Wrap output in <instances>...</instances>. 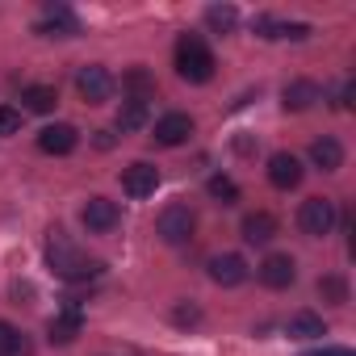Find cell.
I'll use <instances>...</instances> for the list:
<instances>
[{
	"label": "cell",
	"instance_id": "obj_1",
	"mask_svg": "<svg viewBox=\"0 0 356 356\" xmlns=\"http://www.w3.org/2000/svg\"><path fill=\"white\" fill-rule=\"evenodd\" d=\"M47 264H51V273L55 277H63V281H92V277H101V260H92L88 252H80L59 227L47 235Z\"/></svg>",
	"mask_w": 356,
	"mask_h": 356
},
{
	"label": "cell",
	"instance_id": "obj_2",
	"mask_svg": "<svg viewBox=\"0 0 356 356\" xmlns=\"http://www.w3.org/2000/svg\"><path fill=\"white\" fill-rule=\"evenodd\" d=\"M214 51L197 38V34H181V42H176V72H181V80L189 84H206L214 80Z\"/></svg>",
	"mask_w": 356,
	"mask_h": 356
},
{
	"label": "cell",
	"instance_id": "obj_3",
	"mask_svg": "<svg viewBox=\"0 0 356 356\" xmlns=\"http://www.w3.org/2000/svg\"><path fill=\"white\" fill-rule=\"evenodd\" d=\"M193 231H197V214L189 210V206H181V202H172L159 218H155V235L163 239V243H189L193 239Z\"/></svg>",
	"mask_w": 356,
	"mask_h": 356
},
{
	"label": "cell",
	"instance_id": "obj_4",
	"mask_svg": "<svg viewBox=\"0 0 356 356\" xmlns=\"http://www.w3.org/2000/svg\"><path fill=\"white\" fill-rule=\"evenodd\" d=\"M298 227H302V235H310V239L331 235V227H335V202H331V197H306L302 210H298Z\"/></svg>",
	"mask_w": 356,
	"mask_h": 356
},
{
	"label": "cell",
	"instance_id": "obj_5",
	"mask_svg": "<svg viewBox=\"0 0 356 356\" xmlns=\"http://www.w3.org/2000/svg\"><path fill=\"white\" fill-rule=\"evenodd\" d=\"M76 92H80L88 105H101V101L113 97V76H109L101 63H84V67L76 72Z\"/></svg>",
	"mask_w": 356,
	"mask_h": 356
},
{
	"label": "cell",
	"instance_id": "obj_6",
	"mask_svg": "<svg viewBox=\"0 0 356 356\" xmlns=\"http://www.w3.org/2000/svg\"><path fill=\"white\" fill-rule=\"evenodd\" d=\"M80 222H84L88 235H109V231L122 222V210H118V202H109V197H88L84 210H80Z\"/></svg>",
	"mask_w": 356,
	"mask_h": 356
},
{
	"label": "cell",
	"instance_id": "obj_7",
	"mask_svg": "<svg viewBox=\"0 0 356 356\" xmlns=\"http://www.w3.org/2000/svg\"><path fill=\"white\" fill-rule=\"evenodd\" d=\"M122 189H126V197H134V202L151 197V193L159 189V172H155V163H147V159L130 163V168L122 172Z\"/></svg>",
	"mask_w": 356,
	"mask_h": 356
},
{
	"label": "cell",
	"instance_id": "obj_8",
	"mask_svg": "<svg viewBox=\"0 0 356 356\" xmlns=\"http://www.w3.org/2000/svg\"><path fill=\"white\" fill-rule=\"evenodd\" d=\"M38 34L42 38H72V34H80V17L67 9V5H51L42 9V22H38Z\"/></svg>",
	"mask_w": 356,
	"mask_h": 356
},
{
	"label": "cell",
	"instance_id": "obj_9",
	"mask_svg": "<svg viewBox=\"0 0 356 356\" xmlns=\"http://www.w3.org/2000/svg\"><path fill=\"white\" fill-rule=\"evenodd\" d=\"M256 277H260L268 289H289V285L298 281V264H293V256H281V252H273V256H264V260H260Z\"/></svg>",
	"mask_w": 356,
	"mask_h": 356
},
{
	"label": "cell",
	"instance_id": "obj_10",
	"mask_svg": "<svg viewBox=\"0 0 356 356\" xmlns=\"http://www.w3.org/2000/svg\"><path fill=\"white\" fill-rule=\"evenodd\" d=\"M193 130H197V126H193L189 113H163V118L155 122V134H151V138H155L159 147H181V143L193 138Z\"/></svg>",
	"mask_w": 356,
	"mask_h": 356
},
{
	"label": "cell",
	"instance_id": "obj_11",
	"mask_svg": "<svg viewBox=\"0 0 356 356\" xmlns=\"http://www.w3.org/2000/svg\"><path fill=\"white\" fill-rule=\"evenodd\" d=\"M76 143H80V130L72 122H55V126L38 130V151H47V155H72Z\"/></svg>",
	"mask_w": 356,
	"mask_h": 356
},
{
	"label": "cell",
	"instance_id": "obj_12",
	"mask_svg": "<svg viewBox=\"0 0 356 356\" xmlns=\"http://www.w3.org/2000/svg\"><path fill=\"white\" fill-rule=\"evenodd\" d=\"M210 281H214V285H222V289L243 285V281H248V260H243V256H235V252L214 256V260H210Z\"/></svg>",
	"mask_w": 356,
	"mask_h": 356
},
{
	"label": "cell",
	"instance_id": "obj_13",
	"mask_svg": "<svg viewBox=\"0 0 356 356\" xmlns=\"http://www.w3.org/2000/svg\"><path fill=\"white\" fill-rule=\"evenodd\" d=\"M268 181H273V189H298L302 185V159L289 151H277L268 159Z\"/></svg>",
	"mask_w": 356,
	"mask_h": 356
},
{
	"label": "cell",
	"instance_id": "obj_14",
	"mask_svg": "<svg viewBox=\"0 0 356 356\" xmlns=\"http://www.w3.org/2000/svg\"><path fill=\"white\" fill-rule=\"evenodd\" d=\"M80 327H84V314H80V302H67L51 323H47V335H51V343H72L76 335H80Z\"/></svg>",
	"mask_w": 356,
	"mask_h": 356
},
{
	"label": "cell",
	"instance_id": "obj_15",
	"mask_svg": "<svg viewBox=\"0 0 356 356\" xmlns=\"http://www.w3.org/2000/svg\"><path fill=\"white\" fill-rule=\"evenodd\" d=\"M314 101H323V88H318L314 80H289L285 92H281V105H285L289 113H302V109H310Z\"/></svg>",
	"mask_w": 356,
	"mask_h": 356
},
{
	"label": "cell",
	"instance_id": "obj_16",
	"mask_svg": "<svg viewBox=\"0 0 356 356\" xmlns=\"http://www.w3.org/2000/svg\"><path fill=\"white\" fill-rule=\"evenodd\" d=\"M310 163H314V168H323V172L343 168V147H339V138H331V134L314 138V143H310Z\"/></svg>",
	"mask_w": 356,
	"mask_h": 356
},
{
	"label": "cell",
	"instance_id": "obj_17",
	"mask_svg": "<svg viewBox=\"0 0 356 356\" xmlns=\"http://www.w3.org/2000/svg\"><path fill=\"white\" fill-rule=\"evenodd\" d=\"M285 331H289V339H323V335H327V323H323L314 310H298V314L285 323Z\"/></svg>",
	"mask_w": 356,
	"mask_h": 356
},
{
	"label": "cell",
	"instance_id": "obj_18",
	"mask_svg": "<svg viewBox=\"0 0 356 356\" xmlns=\"http://www.w3.org/2000/svg\"><path fill=\"white\" fill-rule=\"evenodd\" d=\"M239 231H243V239H248V243H268V239L277 235V218H273L268 210H256V214H248V218H243V227H239Z\"/></svg>",
	"mask_w": 356,
	"mask_h": 356
},
{
	"label": "cell",
	"instance_id": "obj_19",
	"mask_svg": "<svg viewBox=\"0 0 356 356\" xmlns=\"http://www.w3.org/2000/svg\"><path fill=\"white\" fill-rule=\"evenodd\" d=\"M22 105H26L30 113H51V109L59 105V92H55L51 84H30V88H22Z\"/></svg>",
	"mask_w": 356,
	"mask_h": 356
},
{
	"label": "cell",
	"instance_id": "obj_20",
	"mask_svg": "<svg viewBox=\"0 0 356 356\" xmlns=\"http://www.w3.org/2000/svg\"><path fill=\"white\" fill-rule=\"evenodd\" d=\"M0 356H34V343L5 318H0Z\"/></svg>",
	"mask_w": 356,
	"mask_h": 356
},
{
	"label": "cell",
	"instance_id": "obj_21",
	"mask_svg": "<svg viewBox=\"0 0 356 356\" xmlns=\"http://www.w3.org/2000/svg\"><path fill=\"white\" fill-rule=\"evenodd\" d=\"M122 88L130 92V101H151L155 97V76L147 67H130L126 80H122Z\"/></svg>",
	"mask_w": 356,
	"mask_h": 356
},
{
	"label": "cell",
	"instance_id": "obj_22",
	"mask_svg": "<svg viewBox=\"0 0 356 356\" xmlns=\"http://www.w3.org/2000/svg\"><path fill=\"white\" fill-rule=\"evenodd\" d=\"M147 126V101H122V109H118V130L122 134H134V130H143Z\"/></svg>",
	"mask_w": 356,
	"mask_h": 356
},
{
	"label": "cell",
	"instance_id": "obj_23",
	"mask_svg": "<svg viewBox=\"0 0 356 356\" xmlns=\"http://www.w3.org/2000/svg\"><path fill=\"white\" fill-rule=\"evenodd\" d=\"M206 26L218 30V34H231V30L239 26V9H235V5H210V9H206Z\"/></svg>",
	"mask_w": 356,
	"mask_h": 356
},
{
	"label": "cell",
	"instance_id": "obj_24",
	"mask_svg": "<svg viewBox=\"0 0 356 356\" xmlns=\"http://www.w3.org/2000/svg\"><path fill=\"white\" fill-rule=\"evenodd\" d=\"M206 189H210V197L222 202V206H235V202H239V185L231 181V176H210Z\"/></svg>",
	"mask_w": 356,
	"mask_h": 356
},
{
	"label": "cell",
	"instance_id": "obj_25",
	"mask_svg": "<svg viewBox=\"0 0 356 356\" xmlns=\"http://www.w3.org/2000/svg\"><path fill=\"white\" fill-rule=\"evenodd\" d=\"M318 293H323V302L343 306L348 302V281L343 277H318Z\"/></svg>",
	"mask_w": 356,
	"mask_h": 356
},
{
	"label": "cell",
	"instance_id": "obj_26",
	"mask_svg": "<svg viewBox=\"0 0 356 356\" xmlns=\"http://www.w3.org/2000/svg\"><path fill=\"white\" fill-rule=\"evenodd\" d=\"M172 323H181V327H193V323H202V310L197 306H189V302H181L172 310Z\"/></svg>",
	"mask_w": 356,
	"mask_h": 356
},
{
	"label": "cell",
	"instance_id": "obj_27",
	"mask_svg": "<svg viewBox=\"0 0 356 356\" xmlns=\"http://www.w3.org/2000/svg\"><path fill=\"white\" fill-rule=\"evenodd\" d=\"M22 130V113L9 109V105H0V134H17Z\"/></svg>",
	"mask_w": 356,
	"mask_h": 356
},
{
	"label": "cell",
	"instance_id": "obj_28",
	"mask_svg": "<svg viewBox=\"0 0 356 356\" xmlns=\"http://www.w3.org/2000/svg\"><path fill=\"white\" fill-rule=\"evenodd\" d=\"M277 38H310L306 22H277Z\"/></svg>",
	"mask_w": 356,
	"mask_h": 356
},
{
	"label": "cell",
	"instance_id": "obj_29",
	"mask_svg": "<svg viewBox=\"0 0 356 356\" xmlns=\"http://www.w3.org/2000/svg\"><path fill=\"white\" fill-rule=\"evenodd\" d=\"M306 356H352L348 348H318V352H306Z\"/></svg>",
	"mask_w": 356,
	"mask_h": 356
},
{
	"label": "cell",
	"instance_id": "obj_30",
	"mask_svg": "<svg viewBox=\"0 0 356 356\" xmlns=\"http://www.w3.org/2000/svg\"><path fill=\"white\" fill-rule=\"evenodd\" d=\"M97 147H113V134L109 130H97Z\"/></svg>",
	"mask_w": 356,
	"mask_h": 356
}]
</instances>
